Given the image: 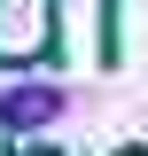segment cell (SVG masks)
<instances>
[{"mask_svg": "<svg viewBox=\"0 0 148 156\" xmlns=\"http://www.w3.org/2000/svg\"><path fill=\"white\" fill-rule=\"evenodd\" d=\"M55 117H62V86H16V94L0 101V125L8 133H39Z\"/></svg>", "mask_w": 148, "mask_h": 156, "instance_id": "cell-2", "label": "cell"}, {"mask_svg": "<svg viewBox=\"0 0 148 156\" xmlns=\"http://www.w3.org/2000/svg\"><path fill=\"white\" fill-rule=\"evenodd\" d=\"M55 47V8L47 0H0V62H39Z\"/></svg>", "mask_w": 148, "mask_h": 156, "instance_id": "cell-1", "label": "cell"}, {"mask_svg": "<svg viewBox=\"0 0 148 156\" xmlns=\"http://www.w3.org/2000/svg\"><path fill=\"white\" fill-rule=\"evenodd\" d=\"M132 156H140V148H132Z\"/></svg>", "mask_w": 148, "mask_h": 156, "instance_id": "cell-4", "label": "cell"}, {"mask_svg": "<svg viewBox=\"0 0 148 156\" xmlns=\"http://www.w3.org/2000/svg\"><path fill=\"white\" fill-rule=\"evenodd\" d=\"M23 156H55V148H23Z\"/></svg>", "mask_w": 148, "mask_h": 156, "instance_id": "cell-3", "label": "cell"}]
</instances>
